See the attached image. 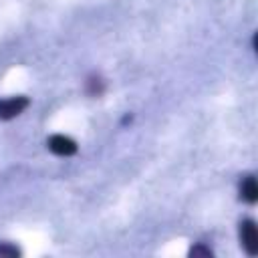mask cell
Wrapping results in <instances>:
<instances>
[{"instance_id":"obj_1","label":"cell","mask_w":258,"mask_h":258,"mask_svg":"<svg viewBox=\"0 0 258 258\" xmlns=\"http://www.w3.org/2000/svg\"><path fill=\"white\" fill-rule=\"evenodd\" d=\"M240 240H242L244 250L250 256L258 254V230H256V224L252 220H244L240 224Z\"/></svg>"},{"instance_id":"obj_2","label":"cell","mask_w":258,"mask_h":258,"mask_svg":"<svg viewBox=\"0 0 258 258\" xmlns=\"http://www.w3.org/2000/svg\"><path fill=\"white\" fill-rule=\"evenodd\" d=\"M46 145L54 155H60V157H69L77 153V143L67 135H50Z\"/></svg>"},{"instance_id":"obj_3","label":"cell","mask_w":258,"mask_h":258,"mask_svg":"<svg viewBox=\"0 0 258 258\" xmlns=\"http://www.w3.org/2000/svg\"><path fill=\"white\" fill-rule=\"evenodd\" d=\"M26 107H28V99H26V97H10V99H2V101H0V119H4V121L14 119V117L20 115Z\"/></svg>"},{"instance_id":"obj_4","label":"cell","mask_w":258,"mask_h":258,"mask_svg":"<svg viewBox=\"0 0 258 258\" xmlns=\"http://www.w3.org/2000/svg\"><path fill=\"white\" fill-rule=\"evenodd\" d=\"M240 198L248 204H254L258 200V185H256V177L254 175H246L244 181L240 183Z\"/></svg>"},{"instance_id":"obj_5","label":"cell","mask_w":258,"mask_h":258,"mask_svg":"<svg viewBox=\"0 0 258 258\" xmlns=\"http://www.w3.org/2000/svg\"><path fill=\"white\" fill-rule=\"evenodd\" d=\"M189 256L191 258H212L214 256V252L210 250V248H206V246H202V244H198V246H194L191 250H189Z\"/></svg>"},{"instance_id":"obj_6","label":"cell","mask_w":258,"mask_h":258,"mask_svg":"<svg viewBox=\"0 0 258 258\" xmlns=\"http://www.w3.org/2000/svg\"><path fill=\"white\" fill-rule=\"evenodd\" d=\"M20 256V250L10 244H0V258H16Z\"/></svg>"},{"instance_id":"obj_7","label":"cell","mask_w":258,"mask_h":258,"mask_svg":"<svg viewBox=\"0 0 258 258\" xmlns=\"http://www.w3.org/2000/svg\"><path fill=\"white\" fill-rule=\"evenodd\" d=\"M101 91H103V83H101V79H91L89 81V93L91 95H101Z\"/></svg>"}]
</instances>
